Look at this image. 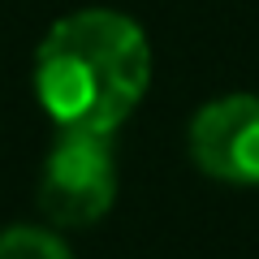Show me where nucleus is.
Masks as SVG:
<instances>
[{"instance_id":"1","label":"nucleus","mask_w":259,"mask_h":259,"mask_svg":"<svg viewBox=\"0 0 259 259\" xmlns=\"http://www.w3.org/2000/svg\"><path fill=\"white\" fill-rule=\"evenodd\" d=\"M151 87V44L117 9H78L35 48V100L56 130L112 134Z\"/></svg>"},{"instance_id":"2","label":"nucleus","mask_w":259,"mask_h":259,"mask_svg":"<svg viewBox=\"0 0 259 259\" xmlns=\"http://www.w3.org/2000/svg\"><path fill=\"white\" fill-rule=\"evenodd\" d=\"M117 203V156L108 134L56 130L39 168V207L61 229H87Z\"/></svg>"},{"instance_id":"3","label":"nucleus","mask_w":259,"mask_h":259,"mask_svg":"<svg viewBox=\"0 0 259 259\" xmlns=\"http://www.w3.org/2000/svg\"><path fill=\"white\" fill-rule=\"evenodd\" d=\"M186 147L199 173L225 186H259V95H221L190 117Z\"/></svg>"},{"instance_id":"4","label":"nucleus","mask_w":259,"mask_h":259,"mask_svg":"<svg viewBox=\"0 0 259 259\" xmlns=\"http://www.w3.org/2000/svg\"><path fill=\"white\" fill-rule=\"evenodd\" d=\"M0 259H74V250L65 246L52 229L9 225V229H0Z\"/></svg>"}]
</instances>
